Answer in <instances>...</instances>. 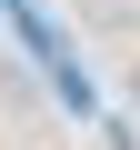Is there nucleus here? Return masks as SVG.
Returning <instances> with one entry per match:
<instances>
[{
	"label": "nucleus",
	"mask_w": 140,
	"mask_h": 150,
	"mask_svg": "<svg viewBox=\"0 0 140 150\" xmlns=\"http://www.w3.org/2000/svg\"><path fill=\"white\" fill-rule=\"evenodd\" d=\"M130 100H140V60H130Z\"/></svg>",
	"instance_id": "obj_1"
}]
</instances>
